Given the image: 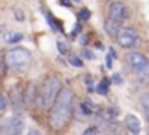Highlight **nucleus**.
<instances>
[{
  "label": "nucleus",
  "mask_w": 149,
  "mask_h": 135,
  "mask_svg": "<svg viewBox=\"0 0 149 135\" xmlns=\"http://www.w3.org/2000/svg\"><path fill=\"white\" fill-rule=\"evenodd\" d=\"M74 114V91L70 88H61L54 105L51 107V118L49 126L53 130H63L68 126Z\"/></svg>",
  "instance_id": "obj_1"
},
{
  "label": "nucleus",
  "mask_w": 149,
  "mask_h": 135,
  "mask_svg": "<svg viewBox=\"0 0 149 135\" xmlns=\"http://www.w3.org/2000/svg\"><path fill=\"white\" fill-rule=\"evenodd\" d=\"M61 88H63V86H61V79H60L58 76L47 77V79L42 83V86H40V90H39V95H37L39 107H40L42 111H51V107L54 105V102H56V98H58Z\"/></svg>",
  "instance_id": "obj_2"
},
{
  "label": "nucleus",
  "mask_w": 149,
  "mask_h": 135,
  "mask_svg": "<svg viewBox=\"0 0 149 135\" xmlns=\"http://www.w3.org/2000/svg\"><path fill=\"white\" fill-rule=\"evenodd\" d=\"M30 61H32V53L23 46L11 47L6 53V65L13 70H25L30 65Z\"/></svg>",
  "instance_id": "obj_3"
},
{
  "label": "nucleus",
  "mask_w": 149,
  "mask_h": 135,
  "mask_svg": "<svg viewBox=\"0 0 149 135\" xmlns=\"http://www.w3.org/2000/svg\"><path fill=\"white\" fill-rule=\"evenodd\" d=\"M128 65L132 67V70L142 79V81H149V60L146 58V54L133 51L128 54Z\"/></svg>",
  "instance_id": "obj_4"
},
{
  "label": "nucleus",
  "mask_w": 149,
  "mask_h": 135,
  "mask_svg": "<svg viewBox=\"0 0 149 135\" xmlns=\"http://www.w3.org/2000/svg\"><path fill=\"white\" fill-rule=\"evenodd\" d=\"M116 40H118V44H119L121 47L132 49V47L139 42V35H137V32H135L133 28L125 26V28H119V32H118V35H116Z\"/></svg>",
  "instance_id": "obj_5"
},
{
  "label": "nucleus",
  "mask_w": 149,
  "mask_h": 135,
  "mask_svg": "<svg viewBox=\"0 0 149 135\" xmlns=\"http://www.w3.org/2000/svg\"><path fill=\"white\" fill-rule=\"evenodd\" d=\"M109 18H112L118 23H123L128 18V9L123 2H112L109 6Z\"/></svg>",
  "instance_id": "obj_6"
},
{
  "label": "nucleus",
  "mask_w": 149,
  "mask_h": 135,
  "mask_svg": "<svg viewBox=\"0 0 149 135\" xmlns=\"http://www.w3.org/2000/svg\"><path fill=\"white\" fill-rule=\"evenodd\" d=\"M6 130L9 132V133H21L23 130H25V119L16 112V114H13V116H9L7 119H6Z\"/></svg>",
  "instance_id": "obj_7"
},
{
  "label": "nucleus",
  "mask_w": 149,
  "mask_h": 135,
  "mask_svg": "<svg viewBox=\"0 0 149 135\" xmlns=\"http://www.w3.org/2000/svg\"><path fill=\"white\" fill-rule=\"evenodd\" d=\"M23 102H25V88L21 84L14 86L11 90V104H13V109L16 112H19V109L23 107Z\"/></svg>",
  "instance_id": "obj_8"
},
{
  "label": "nucleus",
  "mask_w": 149,
  "mask_h": 135,
  "mask_svg": "<svg viewBox=\"0 0 149 135\" xmlns=\"http://www.w3.org/2000/svg\"><path fill=\"white\" fill-rule=\"evenodd\" d=\"M125 123H126V126H128L130 132H133V133H139V132H140V121H139L137 116L128 114V116L125 118Z\"/></svg>",
  "instance_id": "obj_9"
},
{
  "label": "nucleus",
  "mask_w": 149,
  "mask_h": 135,
  "mask_svg": "<svg viewBox=\"0 0 149 135\" xmlns=\"http://www.w3.org/2000/svg\"><path fill=\"white\" fill-rule=\"evenodd\" d=\"M105 32L109 33V37H116L118 35V32H119V23L118 21H114L112 18H107L105 19Z\"/></svg>",
  "instance_id": "obj_10"
},
{
  "label": "nucleus",
  "mask_w": 149,
  "mask_h": 135,
  "mask_svg": "<svg viewBox=\"0 0 149 135\" xmlns=\"http://www.w3.org/2000/svg\"><path fill=\"white\" fill-rule=\"evenodd\" d=\"M19 40H23V33H16V32H9L7 35H6V42L7 44H18Z\"/></svg>",
  "instance_id": "obj_11"
},
{
  "label": "nucleus",
  "mask_w": 149,
  "mask_h": 135,
  "mask_svg": "<svg viewBox=\"0 0 149 135\" xmlns=\"http://www.w3.org/2000/svg\"><path fill=\"white\" fill-rule=\"evenodd\" d=\"M140 104H142V107H144V111H146V118L149 119V93H144V95L140 97Z\"/></svg>",
  "instance_id": "obj_12"
},
{
  "label": "nucleus",
  "mask_w": 149,
  "mask_h": 135,
  "mask_svg": "<svg viewBox=\"0 0 149 135\" xmlns=\"http://www.w3.org/2000/svg\"><path fill=\"white\" fill-rule=\"evenodd\" d=\"M107 90H109V79H102V83L98 84L97 91H98L100 95H107Z\"/></svg>",
  "instance_id": "obj_13"
},
{
  "label": "nucleus",
  "mask_w": 149,
  "mask_h": 135,
  "mask_svg": "<svg viewBox=\"0 0 149 135\" xmlns=\"http://www.w3.org/2000/svg\"><path fill=\"white\" fill-rule=\"evenodd\" d=\"M68 61H70V65H74V67H83V60L79 58V56H76V54H72L70 58H68Z\"/></svg>",
  "instance_id": "obj_14"
},
{
  "label": "nucleus",
  "mask_w": 149,
  "mask_h": 135,
  "mask_svg": "<svg viewBox=\"0 0 149 135\" xmlns=\"http://www.w3.org/2000/svg\"><path fill=\"white\" fill-rule=\"evenodd\" d=\"M90 18H91L90 9H86V7H84V9H81V11H79V19H81V21H88Z\"/></svg>",
  "instance_id": "obj_15"
},
{
  "label": "nucleus",
  "mask_w": 149,
  "mask_h": 135,
  "mask_svg": "<svg viewBox=\"0 0 149 135\" xmlns=\"http://www.w3.org/2000/svg\"><path fill=\"white\" fill-rule=\"evenodd\" d=\"M6 109H7V98L4 93H0V114H4Z\"/></svg>",
  "instance_id": "obj_16"
},
{
  "label": "nucleus",
  "mask_w": 149,
  "mask_h": 135,
  "mask_svg": "<svg viewBox=\"0 0 149 135\" xmlns=\"http://www.w3.org/2000/svg\"><path fill=\"white\" fill-rule=\"evenodd\" d=\"M81 109H83V112H84V114H91V112H93V105H91L90 102H83Z\"/></svg>",
  "instance_id": "obj_17"
},
{
  "label": "nucleus",
  "mask_w": 149,
  "mask_h": 135,
  "mask_svg": "<svg viewBox=\"0 0 149 135\" xmlns=\"http://www.w3.org/2000/svg\"><path fill=\"white\" fill-rule=\"evenodd\" d=\"M58 51H60V54H67V44H63L61 40H58Z\"/></svg>",
  "instance_id": "obj_18"
},
{
  "label": "nucleus",
  "mask_w": 149,
  "mask_h": 135,
  "mask_svg": "<svg viewBox=\"0 0 149 135\" xmlns=\"http://www.w3.org/2000/svg\"><path fill=\"white\" fill-rule=\"evenodd\" d=\"M83 56H84L86 60H93V58H95L93 51H90V49H83Z\"/></svg>",
  "instance_id": "obj_19"
},
{
  "label": "nucleus",
  "mask_w": 149,
  "mask_h": 135,
  "mask_svg": "<svg viewBox=\"0 0 149 135\" xmlns=\"http://www.w3.org/2000/svg\"><path fill=\"white\" fill-rule=\"evenodd\" d=\"M107 111H109V112H107V116H111V118H112V116L116 118V116L119 114V111H118L116 107H111V109H107Z\"/></svg>",
  "instance_id": "obj_20"
},
{
  "label": "nucleus",
  "mask_w": 149,
  "mask_h": 135,
  "mask_svg": "<svg viewBox=\"0 0 149 135\" xmlns=\"http://www.w3.org/2000/svg\"><path fill=\"white\" fill-rule=\"evenodd\" d=\"M14 18H16L18 21H23V19H25V14H21V11L18 9V11H14Z\"/></svg>",
  "instance_id": "obj_21"
},
{
  "label": "nucleus",
  "mask_w": 149,
  "mask_h": 135,
  "mask_svg": "<svg viewBox=\"0 0 149 135\" xmlns=\"http://www.w3.org/2000/svg\"><path fill=\"white\" fill-rule=\"evenodd\" d=\"M112 81H116V84H121V81H123V79H121V76H114V77H112Z\"/></svg>",
  "instance_id": "obj_22"
},
{
  "label": "nucleus",
  "mask_w": 149,
  "mask_h": 135,
  "mask_svg": "<svg viewBox=\"0 0 149 135\" xmlns=\"http://www.w3.org/2000/svg\"><path fill=\"white\" fill-rule=\"evenodd\" d=\"M60 4H61V6H65V7H70V6H72L68 0H60Z\"/></svg>",
  "instance_id": "obj_23"
},
{
  "label": "nucleus",
  "mask_w": 149,
  "mask_h": 135,
  "mask_svg": "<svg viewBox=\"0 0 149 135\" xmlns=\"http://www.w3.org/2000/svg\"><path fill=\"white\" fill-rule=\"evenodd\" d=\"M86 42H88V37H86V35H83V37H81V44H86Z\"/></svg>",
  "instance_id": "obj_24"
},
{
  "label": "nucleus",
  "mask_w": 149,
  "mask_h": 135,
  "mask_svg": "<svg viewBox=\"0 0 149 135\" xmlns=\"http://www.w3.org/2000/svg\"><path fill=\"white\" fill-rule=\"evenodd\" d=\"M0 133H2V125H0Z\"/></svg>",
  "instance_id": "obj_25"
},
{
  "label": "nucleus",
  "mask_w": 149,
  "mask_h": 135,
  "mask_svg": "<svg viewBox=\"0 0 149 135\" xmlns=\"http://www.w3.org/2000/svg\"><path fill=\"white\" fill-rule=\"evenodd\" d=\"M74 2H81V0H74Z\"/></svg>",
  "instance_id": "obj_26"
}]
</instances>
